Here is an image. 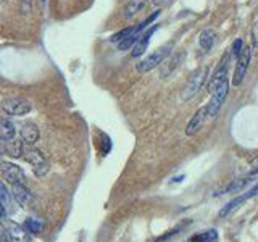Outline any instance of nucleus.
I'll return each mask as SVG.
<instances>
[{
  "mask_svg": "<svg viewBox=\"0 0 258 242\" xmlns=\"http://www.w3.org/2000/svg\"><path fill=\"white\" fill-rule=\"evenodd\" d=\"M2 110L10 116H23L31 111V103L23 97H10L2 102Z\"/></svg>",
  "mask_w": 258,
  "mask_h": 242,
  "instance_id": "obj_4",
  "label": "nucleus"
},
{
  "mask_svg": "<svg viewBox=\"0 0 258 242\" xmlns=\"http://www.w3.org/2000/svg\"><path fill=\"white\" fill-rule=\"evenodd\" d=\"M247 183H248V179H237V181H232L229 186H226V188L221 191V196H223V194H229V192H237V191H240Z\"/></svg>",
  "mask_w": 258,
  "mask_h": 242,
  "instance_id": "obj_21",
  "label": "nucleus"
},
{
  "mask_svg": "<svg viewBox=\"0 0 258 242\" xmlns=\"http://www.w3.org/2000/svg\"><path fill=\"white\" fill-rule=\"evenodd\" d=\"M23 226H24V229H26L29 234H39L40 231H42V228H44L42 223L37 221V220H32V218H29V220L24 221Z\"/></svg>",
  "mask_w": 258,
  "mask_h": 242,
  "instance_id": "obj_20",
  "label": "nucleus"
},
{
  "mask_svg": "<svg viewBox=\"0 0 258 242\" xmlns=\"http://www.w3.org/2000/svg\"><path fill=\"white\" fill-rule=\"evenodd\" d=\"M208 67H200L199 70H196L190 75V78L187 79V83H185L182 92H181V99L184 102L190 100L192 97H196L199 94V91L202 89V86L205 84V81L208 78Z\"/></svg>",
  "mask_w": 258,
  "mask_h": 242,
  "instance_id": "obj_1",
  "label": "nucleus"
},
{
  "mask_svg": "<svg viewBox=\"0 0 258 242\" xmlns=\"http://www.w3.org/2000/svg\"><path fill=\"white\" fill-rule=\"evenodd\" d=\"M0 207H2L5 215L12 213V192L8 191L4 181H0Z\"/></svg>",
  "mask_w": 258,
  "mask_h": 242,
  "instance_id": "obj_17",
  "label": "nucleus"
},
{
  "mask_svg": "<svg viewBox=\"0 0 258 242\" xmlns=\"http://www.w3.org/2000/svg\"><path fill=\"white\" fill-rule=\"evenodd\" d=\"M184 56H185V53H184V50H181V52H176L173 55H169L168 58H165L163 67H161V71H160V76L161 78L171 76L173 73L179 68V65L184 62Z\"/></svg>",
  "mask_w": 258,
  "mask_h": 242,
  "instance_id": "obj_9",
  "label": "nucleus"
},
{
  "mask_svg": "<svg viewBox=\"0 0 258 242\" xmlns=\"http://www.w3.org/2000/svg\"><path fill=\"white\" fill-rule=\"evenodd\" d=\"M242 48H244V42H242V39H236V40H234L232 47H231L229 55L234 56V58H237V56L240 55V52H242Z\"/></svg>",
  "mask_w": 258,
  "mask_h": 242,
  "instance_id": "obj_22",
  "label": "nucleus"
},
{
  "mask_svg": "<svg viewBox=\"0 0 258 242\" xmlns=\"http://www.w3.org/2000/svg\"><path fill=\"white\" fill-rule=\"evenodd\" d=\"M218 239V232L216 229H208V231H202L199 234H196L190 242H215Z\"/></svg>",
  "mask_w": 258,
  "mask_h": 242,
  "instance_id": "obj_19",
  "label": "nucleus"
},
{
  "mask_svg": "<svg viewBox=\"0 0 258 242\" xmlns=\"http://www.w3.org/2000/svg\"><path fill=\"white\" fill-rule=\"evenodd\" d=\"M228 91H229V83L226 81L223 83L220 87L216 89V91L212 94V99H210L208 105H207V113L210 118H215L218 113H220L223 103L226 100V97H228Z\"/></svg>",
  "mask_w": 258,
  "mask_h": 242,
  "instance_id": "obj_5",
  "label": "nucleus"
},
{
  "mask_svg": "<svg viewBox=\"0 0 258 242\" xmlns=\"http://www.w3.org/2000/svg\"><path fill=\"white\" fill-rule=\"evenodd\" d=\"M145 5H147V0H129L123 10V18H126V20L134 18L137 13L144 10Z\"/></svg>",
  "mask_w": 258,
  "mask_h": 242,
  "instance_id": "obj_16",
  "label": "nucleus"
},
{
  "mask_svg": "<svg viewBox=\"0 0 258 242\" xmlns=\"http://www.w3.org/2000/svg\"><path fill=\"white\" fill-rule=\"evenodd\" d=\"M8 237H10V242H31V236L24 229V226L13 221L8 223Z\"/></svg>",
  "mask_w": 258,
  "mask_h": 242,
  "instance_id": "obj_13",
  "label": "nucleus"
},
{
  "mask_svg": "<svg viewBox=\"0 0 258 242\" xmlns=\"http://www.w3.org/2000/svg\"><path fill=\"white\" fill-rule=\"evenodd\" d=\"M228 60H229V55H226L221 60V63L218 65V68L215 71V75L212 76V79H210V83L207 84V91L210 94H213L223 83L228 81Z\"/></svg>",
  "mask_w": 258,
  "mask_h": 242,
  "instance_id": "obj_7",
  "label": "nucleus"
},
{
  "mask_svg": "<svg viewBox=\"0 0 258 242\" xmlns=\"http://www.w3.org/2000/svg\"><path fill=\"white\" fill-rule=\"evenodd\" d=\"M182 179H184V176L181 174V176H177V177H173L171 183H179V181H182Z\"/></svg>",
  "mask_w": 258,
  "mask_h": 242,
  "instance_id": "obj_26",
  "label": "nucleus"
},
{
  "mask_svg": "<svg viewBox=\"0 0 258 242\" xmlns=\"http://www.w3.org/2000/svg\"><path fill=\"white\" fill-rule=\"evenodd\" d=\"M171 50H173V44H165L158 47L155 52H152L149 56H145V58L137 65V71L139 73H147L153 68H157L158 65H161L165 62V58H168L169 55H171Z\"/></svg>",
  "mask_w": 258,
  "mask_h": 242,
  "instance_id": "obj_2",
  "label": "nucleus"
},
{
  "mask_svg": "<svg viewBox=\"0 0 258 242\" xmlns=\"http://www.w3.org/2000/svg\"><path fill=\"white\" fill-rule=\"evenodd\" d=\"M215 39H216V32L213 29H204L200 32V37H199L200 47L204 48L205 52H210L213 48Z\"/></svg>",
  "mask_w": 258,
  "mask_h": 242,
  "instance_id": "obj_18",
  "label": "nucleus"
},
{
  "mask_svg": "<svg viewBox=\"0 0 258 242\" xmlns=\"http://www.w3.org/2000/svg\"><path fill=\"white\" fill-rule=\"evenodd\" d=\"M42 2H45V0H42Z\"/></svg>",
  "mask_w": 258,
  "mask_h": 242,
  "instance_id": "obj_28",
  "label": "nucleus"
},
{
  "mask_svg": "<svg viewBox=\"0 0 258 242\" xmlns=\"http://www.w3.org/2000/svg\"><path fill=\"white\" fill-rule=\"evenodd\" d=\"M157 29H158V24H153L150 29H147L144 34H141V37L137 39V42L134 44L133 56H141L145 53V50H147V47H149V42H150V37L153 36V32H155Z\"/></svg>",
  "mask_w": 258,
  "mask_h": 242,
  "instance_id": "obj_12",
  "label": "nucleus"
},
{
  "mask_svg": "<svg viewBox=\"0 0 258 242\" xmlns=\"http://www.w3.org/2000/svg\"><path fill=\"white\" fill-rule=\"evenodd\" d=\"M208 116V113H207V107H202L196 111V115H194L190 118V121L187 123V126H185V134L187 136H194V134H197L202 126H204L205 123V119Z\"/></svg>",
  "mask_w": 258,
  "mask_h": 242,
  "instance_id": "obj_10",
  "label": "nucleus"
},
{
  "mask_svg": "<svg viewBox=\"0 0 258 242\" xmlns=\"http://www.w3.org/2000/svg\"><path fill=\"white\" fill-rule=\"evenodd\" d=\"M153 4L155 5H158V7H161V5H166V4H169L171 0H152Z\"/></svg>",
  "mask_w": 258,
  "mask_h": 242,
  "instance_id": "obj_25",
  "label": "nucleus"
},
{
  "mask_svg": "<svg viewBox=\"0 0 258 242\" xmlns=\"http://www.w3.org/2000/svg\"><path fill=\"white\" fill-rule=\"evenodd\" d=\"M39 128L34 123H24L21 126V141L24 144L34 145L39 141Z\"/></svg>",
  "mask_w": 258,
  "mask_h": 242,
  "instance_id": "obj_14",
  "label": "nucleus"
},
{
  "mask_svg": "<svg viewBox=\"0 0 258 242\" xmlns=\"http://www.w3.org/2000/svg\"><path fill=\"white\" fill-rule=\"evenodd\" d=\"M23 157L32 166V171H34L37 176H44L48 171V163H47L45 157L42 155V152L34 147V145L28 144L26 147L23 145Z\"/></svg>",
  "mask_w": 258,
  "mask_h": 242,
  "instance_id": "obj_3",
  "label": "nucleus"
},
{
  "mask_svg": "<svg viewBox=\"0 0 258 242\" xmlns=\"http://www.w3.org/2000/svg\"><path fill=\"white\" fill-rule=\"evenodd\" d=\"M248 173H250V174H258V158L252 163V168H250V171H248Z\"/></svg>",
  "mask_w": 258,
  "mask_h": 242,
  "instance_id": "obj_24",
  "label": "nucleus"
},
{
  "mask_svg": "<svg viewBox=\"0 0 258 242\" xmlns=\"http://www.w3.org/2000/svg\"><path fill=\"white\" fill-rule=\"evenodd\" d=\"M248 63H250V48L244 47V48H242L240 55L237 56L236 71H234V76H232V86H240L242 84V81H244V78L247 75Z\"/></svg>",
  "mask_w": 258,
  "mask_h": 242,
  "instance_id": "obj_6",
  "label": "nucleus"
},
{
  "mask_svg": "<svg viewBox=\"0 0 258 242\" xmlns=\"http://www.w3.org/2000/svg\"><path fill=\"white\" fill-rule=\"evenodd\" d=\"M0 242H8V236H7L5 228L2 226V223H0Z\"/></svg>",
  "mask_w": 258,
  "mask_h": 242,
  "instance_id": "obj_23",
  "label": "nucleus"
},
{
  "mask_svg": "<svg viewBox=\"0 0 258 242\" xmlns=\"http://www.w3.org/2000/svg\"><path fill=\"white\" fill-rule=\"evenodd\" d=\"M0 174L5 181H8L10 184H15V183H21L23 177H24V173L23 169L15 165V163H8V161H4L2 165H0Z\"/></svg>",
  "mask_w": 258,
  "mask_h": 242,
  "instance_id": "obj_8",
  "label": "nucleus"
},
{
  "mask_svg": "<svg viewBox=\"0 0 258 242\" xmlns=\"http://www.w3.org/2000/svg\"><path fill=\"white\" fill-rule=\"evenodd\" d=\"M7 215H5V212L2 210V207H0V220H2V218H5Z\"/></svg>",
  "mask_w": 258,
  "mask_h": 242,
  "instance_id": "obj_27",
  "label": "nucleus"
},
{
  "mask_svg": "<svg viewBox=\"0 0 258 242\" xmlns=\"http://www.w3.org/2000/svg\"><path fill=\"white\" fill-rule=\"evenodd\" d=\"M12 197L16 204L24 207L32 200V194L23 183H15V184H12Z\"/></svg>",
  "mask_w": 258,
  "mask_h": 242,
  "instance_id": "obj_11",
  "label": "nucleus"
},
{
  "mask_svg": "<svg viewBox=\"0 0 258 242\" xmlns=\"http://www.w3.org/2000/svg\"><path fill=\"white\" fill-rule=\"evenodd\" d=\"M16 136V129L15 125L12 123L8 118H0V142H10L15 139Z\"/></svg>",
  "mask_w": 258,
  "mask_h": 242,
  "instance_id": "obj_15",
  "label": "nucleus"
},
{
  "mask_svg": "<svg viewBox=\"0 0 258 242\" xmlns=\"http://www.w3.org/2000/svg\"><path fill=\"white\" fill-rule=\"evenodd\" d=\"M187 242H190V240H187Z\"/></svg>",
  "mask_w": 258,
  "mask_h": 242,
  "instance_id": "obj_29",
  "label": "nucleus"
}]
</instances>
